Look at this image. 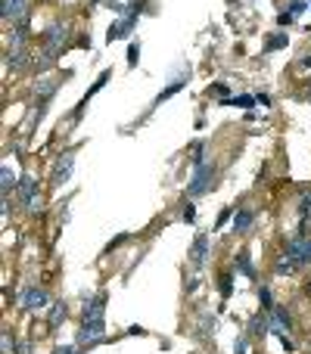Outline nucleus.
Segmentation results:
<instances>
[{
	"instance_id": "f257e3e1",
	"label": "nucleus",
	"mask_w": 311,
	"mask_h": 354,
	"mask_svg": "<svg viewBox=\"0 0 311 354\" xmlns=\"http://www.w3.org/2000/svg\"><path fill=\"white\" fill-rule=\"evenodd\" d=\"M103 305H106V295H97L91 305L85 308V320H81V333H78V345H97L103 342L106 336V326H103Z\"/></svg>"
},
{
	"instance_id": "f03ea898",
	"label": "nucleus",
	"mask_w": 311,
	"mask_h": 354,
	"mask_svg": "<svg viewBox=\"0 0 311 354\" xmlns=\"http://www.w3.org/2000/svg\"><path fill=\"white\" fill-rule=\"evenodd\" d=\"M287 258L293 264H308L311 261V236H293L287 243Z\"/></svg>"
},
{
	"instance_id": "7ed1b4c3",
	"label": "nucleus",
	"mask_w": 311,
	"mask_h": 354,
	"mask_svg": "<svg viewBox=\"0 0 311 354\" xmlns=\"http://www.w3.org/2000/svg\"><path fill=\"white\" fill-rule=\"evenodd\" d=\"M212 177H215V168H212V165L196 168V171H193V180H190V187H187V193H190V196H202L208 187H212Z\"/></svg>"
},
{
	"instance_id": "20e7f679",
	"label": "nucleus",
	"mask_w": 311,
	"mask_h": 354,
	"mask_svg": "<svg viewBox=\"0 0 311 354\" xmlns=\"http://www.w3.org/2000/svg\"><path fill=\"white\" fill-rule=\"evenodd\" d=\"M72 165H75V156L72 153H62L53 165V183H66L69 174H72Z\"/></svg>"
},
{
	"instance_id": "39448f33",
	"label": "nucleus",
	"mask_w": 311,
	"mask_h": 354,
	"mask_svg": "<svg viewBox=\"0 0 311 354\" xmlns=\"http://www.w3.org/2000/svg\"><path fill=\"white\" fill-rule=\"evenodd\" d=\"M25 308H28V311H37V308H44L50 301V295H47V289H28V292H25Z\"/></svg>"
},
{
	"instance_id": "423d86ee",
	"label": "nucleus",
	"mask_w": 311,
	"mask_h": 354,
	"mask_svg": "<svg viewBox=\"0 0 311 354\" xmlns=\"http://www.w3.org/2000/svg\"><path fill=\"white\" fill-rule=\"evenodd\" d=\"M206 255H208V236H206V233H199V236H196V243H193V249H190V261L199 268V264L206 261Z\"/></svg>"
},
{
	"instance_id": "0eeeda50",
	"label": "nucleus",
	"mask_w": 311,
	"mask_h": 354,
	"mask_svg": "<svg viewBox=\"0 0 311 354\" xmlns=\"http://www.w3.org/2000/svg\"><path fill=\"white\" fill-rule=\"evenodd\" d=\"M3 19L6 22H19V19H25V0H3Z\"/></svg>"
},
{
	"instance_id": "6e6552de",
	"label": "nucleus",
	"mask_w": 311,
	"mask_h": 354,
	"mask_svg": "<svg viewBox=\"0 0 311 354\" xmlns=\"http://www.w3.org/2000/svg\"><path fill=\"white\" fill-rule=\"evenodd\" d=\"M252 221H256V214H252V208H243V212H237V218H233V230L243 233L252 227Z\"/></svg>"
},
{
	"instance_id": "1a4fd4ad",
	"label": "nucleus",
	"mask_w": 311,
	"mask_h": 354,
	"mask_svg": "<svg viewBox=\"0 0 311 354\" xmlns=\"http://www.w3.org/2000/svg\"><path fill=\"white\" fill-rule=\"evenodd\" d=\"M25 59H28V53H25V50H10V53H6V66H10L12 72H19V68L25 66Z\"/></svg>"
},
{
	"instance_id": "9d476101",
	"label": "nucleus",
	"mask_w": 311,
	"mask_h": 354,
	"mask_svg": "<svg viewBox=\"0 0 311 354\" xmlns=\"http://www.w3.org/2000/svg\"><path fill=\"white\" fill-rule=\"evenodd\" d=\"M184 84H187V78H177V81H171V84H168V87H165V91H162V93H159V97H156V100H159V103H162V100L175 97V93H177V91H181V87H184Z\"/></svg>"
},
{
	"instance_id": "9b49d317",
	"label": "nucleus",
	"mask_w": 311,
	"mask_h": 354,
	"mask_svg": "<svg viewBox=\"0 0 311 354\" xmlns=\"http://www.w3.org/2000/svg\"><path fill=\"white\" fill-rule=\"evenodd\" d=\"M66 305H62V301H60V305H53V311H50V326H60L62 324V320H66Z\"/></svg>"
},
{
	"instance_id": "f8f14e48",
	"label": "nucleus",
	"mask_w": 311,
	"mask_h": 354,
	"mask_svg": "<svg viewBox=\"0 0 311 354\" xmlns=\"http://www.w3.org/2000/svg\"><path fill=\"white\" fill-rule=\"evenodd\" d=\"M53 91H56V84H53V81H41V84H37V97H41V100H47V97H53Z\"/></svg>"
},
{
	"instance_id": "ddd939ff",
	"label": "nucleus",
	"mask_w": 311,
	"mask_h": 354,
	"mask_svg": "<svg viewBox=\"0 0 311 354\" xmlns=\"http://www.w3.org/2000/svg\"><path fill=\"white\" fill-rule=\"evenodd\" d=\"M237 268L243 270L246 277H252V261H249V255H246V252H240V255H237Z\"/></svg>"
},
{
	"instance_id": "4468645a",
	"label": "nucleus",
	"mask_w": 311,
	"mask_h": 354,
	"mask_svg": "<svg viewBox=\"0 0 311 354\" xmlns=\"http://www.w3.org/2000/svg\"><path fill=\"white\" fill-rule=\"evenodd\" d=\"M0 180H3L0 187H3V196H6V193L12 189V174H10V168H3V171H0Z\"/></svg>"
},
{
	"instance_id": "2eb2a0df",
	"label": "nucleus",
	"mask_w": 311,
	"mask_h": 354,
	"mask_svg": "<svg viewBox=\"0 0 311 354\" xmlns=\"http://www.w3.org/2000/svg\"><path fill=\"white\" fill-rule=\"evenodd\" d=\"M293 270H296V264L287 255H283V261H277V274H293Z\"/></svg>"
},
{
	"instance_id": "dca6fc26",
	"label": "nucleus",
	"mask_w": 311,
	"mask_h": 354,
	"mask_svg": "<svg viewBox=\"0 0 311 354\" xmlns=\"http://www.w3.org/2000/svg\"><path fill=\"white\" fill-rule=\"evenodd\" d=\"M258 299H262L265 311H271V292H268V286H262V289H258Z\"/></svg>"
},
{
	"instance_id": "f3484780",
	"label": "nucleus",
	"mask_w": 311,
	"mask_h": 354,
	"mask_svg": "<svg viewBox=\"0 0 311 354\" xmlns=\"http://www.w3.org/2000/svg\"><path fill=\"white\" fill-rule=\"evenodd\" d=\"M137 56H141V47H137V44H131V47H128V66H137Z\"/></svg>"
},
{
	"instance_id": "a211bd4d",
	"label": "nucleus",
	"mask_w": 311,
	"mask_h": 354,
	"mask_svg": "<svg viewBox=\"0 0 311 354\" xmlns=\"http://www.w3.org/2000/svg\"><path fill=\"white\" fill-rule=\"evenodd\" d=\"M231 103H233V106H240V109H249V106L256 103V100H252V97H237V100H231Z\"/></svg>"
},
{
	"instance_id": "6ab92c4d",
	"label": "nucleus",
	"mask_w": 311,
	"mask_h": 354,
	"mask_svg": "<svg viewBox=\"0 0 311 354\" xmlns=\"http://www.w3.org/2000/svg\"><path fill=\"white\" fill-rule=\"evenodd\" d=\"M287 44V35H281V37H271L268 41V50H277V47H283Z\"/></svg>"
},
{
	"instance_id": "aec40b11",
	"label": "nucleus",
	"mask_w": 311,
	"mask_h": 354,
	"mask_svg": "<svg viewBox=\"0 0 311 354\" xmlns=\"http://www.w3.org/2000/svg\"><path fill=\"white\" fill-rule=\"evenodd\" d=\"M12 348H16V345H12L10 333H3V354H12Z\"/></svg>"
},
{
	"instance_id": "412c9836",
	"label": "nucleus",
	"mask_w": 311,
	"mask_h": 354,
	"mask_svg": "<svg viewBox=\"0 0 311 354\" xmlns=\"http://www.w3.org/2000/svg\"><path fill=\"white\" fill-rule=\"evenodd\" d=\"M233 354H246V339H243V336L233 342Z\"/></svg>"
},
{
	"instance_id": "4be33fe9",
	"label": "nucleus",
	"mask_w": 311,
	"mask_h": 354,
	"mask_svg": "<svg viewBox=\"0 0 311 354\" xmlns=\"http://www.w3.org/2000/svg\"><path fill=\"white\" fill-rule=\"evenodd\" d=\"M193 218H196L193 205H187V208H184V221H187V224H193Z\"/></svg>"
},
{
	"instance_id": "5701e85b",
	"label": "nucleus",
	"mask_w": 311,
	"mask_h": 354,
	"mask_svg": "<svg viewBox=\"0 0 311 354\" xmlns=\"http://www.w3.org/2000/svg\"><path fill=\"white\" fill-rule=\"evenodd\" d=\"M293 19H296V12H281V19H277V22H281V25H290Z\"/></svg>"
},
{
	"instance_id": "b1692460",
	"label": "nucleus",
	"mask_w": 311,
	"mask_h": 354,
	"mask_svg": "<svg viewBox=\"0 0 311 354\" xmlns=\"http://www.w3.org/2000/svg\"><path fill=\"white\" fill-rule=\"evenodd\" d=\"M221 292L231 295V277H221Z\"/></svg>"
},
{
	"instance_id": "393cba45",
	"label": "nucleus",
	"mask_w": 311,
	"mask_h": 354,
	"mask_svg": "<svg viewBox=\"0 0 311 354\" xmlns=\"http://www.w3.org/2000/svg\"><path fill=\"white\" fill-rule=\"evenodd\" d=\"M53 354H78V351H75V348H72V345H60V348H56Z\"/></svg>"
},
{
	"instance_id": "a878e982",
	"label": "nucleus",
	"mask_w": 311,
	"mask_h": 354,
	"mask_svg": "<svg viewBox=\"0 0 311 354\" xmlns=\"http://www.w3.org/2000/svg\"><path fill=\"white\" fill-rule=\"evenodd\" d=\"M305 66H308V68H311V56H305Z\"/></svg>"
}]
</instances>
